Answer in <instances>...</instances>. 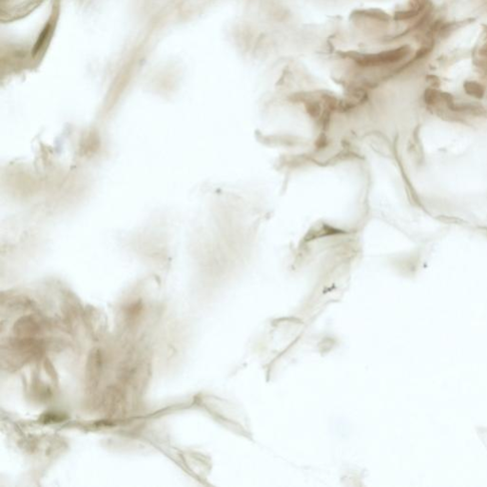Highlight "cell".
Wrapping results in <instances>:
<instances>
[{
  "instance_id": "obj_5",
  "label": "cell",
  "mask_w": 487,
  "mask_h": 487,
  "mask_svg": "<svg viewBox=\"0 0 487 487\" xmlns=\"http://www.w3.org/2000/svg\"><path fill=\"white\" fill-rule=\"evenodd\" d=\"M48 32H49V31H48V29H45V30L43 31V33H42L41 35H40V37H39V39H38V41H37V43H36V45H35V52H36L37 50H39V49H40V47L43 45V43H44V41H45V38H46Z\"/></svg>"
},
{
  "instance_id": "obj_3",
  "label": "cell",
  "mask_w": 487,
  "mask_h": 487,
  "mask_svg": "<svg viewBox=\"0 0 487 487\" xmlns=\"http://www.w3.org/2000/svg\"><path fill=\"white\" fill-rule=\"evenodd\" d=\"M359 12L361 16L363 15V16L374 18V19L383 20V21L388 20L387 14L382 12V11H379V10H365V11H359V12Z\"/></svg>"
},
{
  "instance_id": "obj_6",
  "label": "cell",
  "mask_w": 487,
  "mask_h": 487,
  "mask_svg": "<svg viewBox=\"0 0 487 487\" xmlns=\"http://www.w3.org/2000/svg\"><path fill=\"white\" fill-rule=\"evenodd\" d=\"M430 49H428L427 47H426V48H423V49H421L420 51H418L417 55H416V58H415V59H418V58L420 59V58L426 57Z\"/></svg>"
},
{
  "instance_id": "obj_2",
  "label": "cell",
  "mask_w": 487,
  "mask_h": 487,
  "mask_svg": "<svg viewBox=\"0 0 487 487\" xmlns=\"http://www.w3.org/2000/svg\"><path fill=\"white\" fill-rule=\"evenodd\" d=\"M466 93L471 94L476 97H483L484 95V88L476 82H467L464 85Z\"/></svg>"
},
{
  "instance_id": "obj_1",
  "label": "cell",
  "mask_w": 487,
  "mask_h": 487,
  "mask_svg": "<svg viewBox=\"0 0 487 487\" xmlns=\"http://www.w3.org/2000/svg\"><path fill=\"white\" fill-rule=\"evenodd\" d=\"M409 47L402 46L392 50L383 51L378 54H360V53H347L346 57L352 59L361 67H378L383 65L393 64L406 58L409 54Z\"/></svg>"
},
{
  "instance_id": "obj_4",
  "label": "cell",
  "mask_w": 487,
  "mask_h": 487,
  "mask_svg": "<svg viewBox=\"0 0 487 487\" xmlns=\"http://www.w3.org/2000/svg\"><path fill=\"white\" fill-rule=\"evenodd\" d=\"M420 13L419 10H408V11H401L395 13L394 19L397 21H403V20H408L413 17H415Z\"/></svg>"
}]
</instances>
